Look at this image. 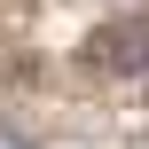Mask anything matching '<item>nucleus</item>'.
<instances>
[{
    "mask_svg": "<svg viewBox=\"0 0 149 149\" xmlns=\"http://www.w3.org/2000/svg\"><path fill=\"white\" fill-rule=\"evenodd\" d=\"M94 47H102V63H110V71H141V63H149V16H134V24H110Z\"/></svg>",
    "mask_w": 149,
    "mask_h": 149,
    "instance_id": "nucleus-1",
    "label": "nucleus"
},
{
    "mask_svg": "<svg viewBox=\"0 0 149 149\" xmlns=\"http://www.w3.org/2000/svg\"><path fill=\"white\" fill-rule=\"evenodd\" d=\"M0 149H31V141H24V134H16V126H0Z\"/></svg>",
    "mask_w": 149,
    "mask_h": 149,
    "instance_id": "nucleus-2",
    "label": "nucleus"
}]
</instances>
